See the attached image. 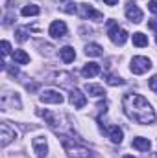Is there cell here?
<instances>
[{"mask_svg":"<svg viewBox=\"0 0 157 158\" xmlns=\"http://www.w3.org/2000/svg\"><path fill=\"white\" fill-rule=\"evenodd\" d=\"M122 109L126 116L137 123H154L155 121V110L154 107L139 94H126L122 98Z\"/></svg>","mask_w":157,"mask_h":158,"instance_id":"6da1fadb","label":"cell"},{"mask_svg":"<svg viewBox=\"0 0 157 158\" xmlns=\"http://www.w3.org/2000/svg\"><path fill=\"white\" fill-rule=\"evenodd\" d=\"M85 90H87V94H89V96H92V98H102V96L105 94L104 86H100V85H87V86H85Z\"/></svg>","mask_w":157,"mask_h":158,"instance_id":"2e32d148","label":"cell"},{"mask_svg":"<svg viewBox=\"0 0 157 158\" xmlns=\"http://www.w3.org/2000/svg\"><path fill=\"white\" fill-rule=\"evenodd\" d=\"M59 57H61V61H63L65 64H69V63H72V61L76 59V52H74L72 46H63V48L59 50Z\"/></svg>","mask_w":157,"mask_h":158,"instance_id":"8fae6325","label":"cell"},{"mask_svg":"<svg viewBox=\"0 0 157 158\" xmlns=\"http://www.w3.org/2000/svg\"><path fill=\"white\" fill-rule=\"evenodd\" d=\"M104 2H105L107 6H115V4H117L118 0H104Z\"/></svg>","mask_w":157,"mask_h":158,"instance_id":"484cf974","label":"cell"},{"mask_svg":"<svg viewBox=\"0 0 157 158\" xmlns=\"http://www.w3.org/2000/svg\"><path fill=\"white\" fill-rule=\"evenodd\" d=\"M70 103L74 105V109H83L85 107V103H87V98H85V94H81L78 88H74L72 92H70Z\"/></svg>","mask_w":157,"mask_h":158,"instance_id":"30bf717a","label":"cell"},{"mask_svg":"<svg viewBox=\"0 0 157 158\" xmlns=\"http://www.w3.org/2000/svg\"><path fill=\"white\" fill-rule=\"evenodd\" d=\"M48 33H50L54 39H61V37L67 35V24H65L63 20H54V22L50 24Z\"/></svg>","mask_w":157,"mask_h":158,"instance_id":"ba28073f","label":"cell"},{"mask_svg":"<svg viewBox=\"0 0 157 158\" xmlns=\"http://www.w3.org/2000/svg\"><path fill=\"white\" fill-rule=\"evenodd\" d=\"M85 53H87L89 57H100L104 52H102V46H100V44L91 42V44H87V46H85Z\"/></svg>","mask_w":157,"mask_h":158,"instance_id":"9a60e30c","label":"cell"},{"mask_svg":"<svg viewBox=\"0 0 157 158\" xmlns=\"http://www.w3.org/2000/svg\"><path fill=\"white\" fill-rule=\"evenodd\" d=\"M133 44L139 46V48H144V46H148V37L144 33L137 31V33H133Z\"/></svg>","mask_w":157,"mask_h":158,"instance_id":"d6986e66","label":"cell"},{"mask_svg":"<svg viewBox=\"0 0 157 158\" xmlns=\"http://www.w3.org/2000/svg\"><path fill=\"white\" fill-rule=\"evenodd\" d=\"M124 158H135V156H131V155H126V156H124Z\"/></svg>","mask_w":157,"mask_h":158,"instance_id":"4316f807","label":"cell"},{"mask_svg":"<svg viewBox=\"0 0 157 158\" xmlns=\"http://www.w3.org/2000/svg\"><path fill=\"white\" fill-rule=\"evenodd\" d=\"M148 9L157 15V0H150V2H148Z\"/></svg>","mask_w":157,"mask_h":158,"instance_id":"cb8c5ba5","label":"cell"},{"mask_svg":"<svg viewBox=\"0 0 157 158\" xmlns=\"http://www.w3.org/2000/svg\"><path fill=\"white\" fill-rule=\"evenodd\" d=\"M13 61L19 63V64H26V63H30V55L24 50H15L13 52Z\"/></svg>","mask_w":157,"mask_h":158,"instance_id":"e0dca14e","label":"cell"},{"mask_svg":"<svg viewBox=\"0 0 157 158\" xmlns=\"http://www.w3.org/2000/svg\"><path fill=\"white\" fill-rule=\"evenodd\" d=\"M39 7L35 6V4H28V6H24L22 9H20V13H22V17H35V15H39Z\"/></svg>","mask_w":157,"mask_h":158,"instance_id":"ac0fdd59","label":"cell"},{"mask_svg":"<svg viewBox=\"0 0 157 158\" xmlns=\"http://www.w3.org/2000/svg\"><path fill=\"white\" fill-rule=\"evenodd\" d=\"M41 101H43V103L59 105V103H63V96H61V92H57V90H54V88H46V90L41 94Z\"/></svg>","mask_w":157,"mask_h":158,"instance_id":"8992f818","label":"cell"},{"mask_svg":"<svg viewBox=\"0 0 157 158\" xmlns=\"http://www.w3.org/2000/svg\"><path fill=\"white\" fill-rule=\"evenodd\" d=\"M133 147L135 149H139V151H150V147H152V142L148 140V138H142V136H139V138H133Z\"/></svg>","mask_w":157,"mask_h":158,"instance_id":"5bb4252c","label":"cell"},{"mask_svg":"<svg viewBox=\"0 0 157 158\" xmlns=\"http://www.w3.org/2000/svg\"><path fill=\"white\" fill-rule=\"evenodd\" d=\"M126 81L117 76V74H111V76H107V85H111V86H118V85H124Z\"/></svg>","mask_w":157,"mask_h":158,"instance_id":"ffe728a7","label":"cell"},{"mask_svg":"<svg viewBox=\"0 0 157 158\" xmlns=\"http://www.w3.org/2000/svg\"><path fill=\"white\" fill-rule=\"evenodd\" d=\"M0 46H2V53H4V55H9V52H11L9 42H7V40H2V44H0Z\"/></svg>","mask_w":157,"mask_h":158,"instance_id":"7402d4cb","label":"cell"},{"mask_svg":"<svg viewBox=\"0 0 157 158\" xmlns=\"http://www.w3.org/2000/svg\"><path fill=\"white\" fill-rule=\"evenodd\" d=\"M150 68H152V61H150L148 57H144V55H137V57L131 59V66H129V70H131L133 74L141 76V74L148 72Z\"/></svg>","mask_w":157,"mask_h":158,"instance_id":"3957f363","label":"cell"},{"mask_svg":"<svg viewBox=\"0 0 157 158\" xmlns=\"http://www.w3.org/2000/svg\"><path fill=\"white\" fill-rule=\"evenodd\" d=\"M126 17L131 20V22H135V24H139V22H142V11L133 4V2H128V6H126Z\"/></svg>","mask_w":157,"mask_h":158,"instance_id":"52a82bcc","label":"cell"},{"mask_svg":"<svg viewBox=\"0 0 157 158\" xmlns=\"http://www.w3.org/2000/svg\"><path fill=\"white\" fill-rule=\"evenodd\" d=\"M107 35H109L111 42L113 44H118V46H122L128 40V31L124 28H118V24L115 20H109L107 22Z\"/></svg>","mask_w":157,"mask_h":158,"instance_id":"7a4b0ae2","label":"cell"},{"mask_svg":"<svg viewBox=\"0 0 157 158\" xmlns=\"http://www.w3.org/2000/svg\"><path fill=\"white\" fill-rule=\"evenodd\" d=\"M155 40H157V39H155Z\"/></svg>","mask_w":157,"mask_h":158,"instance_id":"83f0119b","label":"cell"},{"mask_svg":"<svg viewBox=\"0 0 157 158\" xmlns=\"http://www.w3.org/2000/svg\"><path fill=\"white\" fill-rule=\"evenodd\" d=\"M148 28H150V30H155V31H157V20H150V22H148Z\"/></svg>","mask_w":157,"mask_h":158,"instance_id":"d4e9b609","label":"cell"},{"mask_svg":"<svg viewBox=\"0 0 157 158\" xmlns=\"http://www.w3.org/2000/svg\"><path fill=\"white\" fill-rule=\"evenodd\" d=\"M107 134H109V138H111V142H113V143H122L124 132H122V129H120V127H117V125L109 127V129H107Z\"/></svg>","mask_w":157,"mask_h":158,"instance_id":"4fadbf2b","label":"cell"},{"mask_svg":"<svg viewBox=\"0 0 157 158\" xmlns=\"http://www.w3.org/2000/svg\"><path fill=\"white\" fill-rule=\"evenodd\" d=\"M79 15L83 17V19H89V20H104V15L100 13V11H96L92 6H89V4H79Z\"/></svg>","mask_w":157,"mask_h":158,"instance_id":"277c9868","label":"cell"},{"mask_svg":"<svg viewBox=\"0 0 157 158\" xmlns=\"http://www.w3.org/2000/svg\"><path fill=\"white\" fill-rule=\"evenodd\" d=\"M32 145H34V151H35V155H37L39 158H44V156H46L48 145H46V138H44V136H37V138H34Z\"/></svg>","mask_w":157,"mask_h":158,"instance_id":"9c48e42d","label":"cell"},{"mask_svg":"<svg viewBox=\"0 0 157 158\" xmlns=\"http://www.w3.org/2000/svg\"><path fill=\"white\" fill-rule=\"evenodd\" d=\"M0 143H2V147H6V145H9L15 138H17V132H15V129H11L9 127V123H2L0 125Z\"/></svg>","mask_w":157,"mask_h":158,"instance_id":"5b68a950","label":"cell"},{"mask_svg":"<svg viewBox=\"0 0 157 158\" xmlns=\"http://www.w3.org/2000/svg\"><path fill=\"white\" fill-rule=\"evenodd\" d=\"M100 74V64L98 63H87L83 68H81V76L83 77H94V76H98Z\"/></svg>","mask_w":157,"mask_h":158,"instance_id":"7c38bea8","label":"cell"},{"mask_svg":"<svg viewBox=\"0 0 157 158\" xmlns=\"http://www.w3.org/2000/svg\"><path fill=\"white\" fill-rule=\"evenodd\" d=\"M148 85H150V90H152V92H157V76H154V77H150V81H148Z\"/></svg>","mask_w":157,"mask_h":158,"instance_id":"603a6c76","label":"cell"},{"mask_svg":"<svg viewBox=\"0 0 157 158\" xmlns=\"http://www.w3.org/2000/svg\"><path fill=\"white\" fill-rule=\"evenodd\" d=\"M15 35H17V40L19 42H24V40H28V30L26 28H19Z\"/></svg>","mask_w":157,"mask_h":158,"instance_id":"44dd1931","label":"cell"}]
</instances>
